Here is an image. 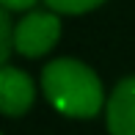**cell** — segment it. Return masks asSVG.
Here are the masks:
<instances>
[{"mask_svg": "<svg viewBox=\"0 0 135 135\" xmlns=\"http://www.w3.org/2000/svg\"><path fill=\"white\" fill-rule=\"evenodd\" d=\"M61 20L55 11H28L14 22V52L22 58H41L58 44Z\"/></svg>", "mask_w": 135, "mask_h": 135, "instance_id": "cell-2", "label": "cell"}, {"mask_svg": "<svg viewBox=\"0 0 135 135\" xmlns=\"http://www.w3.org/2000/svg\"><path fill=\"white\" fill-rule=\"evenodd\" d=\"M11 11H0V58L3 64H8L11 52H14V22H11Z\"/></svg>", "mask_w": 135, "mask_h": 135, "instance_id": "cell-6", "label": "cell"}, {"mask_svg": "<svg viewBox=\"0 0 135 135\" xmlns=\"http://www.w3.org/2000/svg\"><path fill=\"white\" fill-rule=\"evenodd\" d=\"M6 11H33V6L39 0H0Z\"/></svg>", "mask_w": 135, "mask_h": 135, "instance_id": "cell-7", "label": "cell"}, {"mask_svg": "<svg viewBox=\"0 0 135 135\" xmlns=\"http://www.w3.org/2000/svg\"><path fill=\"white\" fill-rule=\"evenodd\" d=\"M105 124L110 135H135V77H124L110 91Z\"/></svg>", "mask_w": 135, "mask_h": 135, "instance_id": "cell-4", "label": "cell"}, {"mask_svg": "<svg viewBox=\"0 0 135 135\" xmlns=\"http://www.w3.org/2000/svg\"><path fill=\"white\" fill-rule=\"evenodd\" d=\"M33 99H36L33 80L22 69L3 64V69H0V108H3V113L11 119L25 116L33 108Z\"/></svg>", "mask_w": 135, "mask_h": 135, "instance_id": "cell-3", "label": "cell"}, {"mask_svg": "<svg viewBox=\"0 0 135 135\" xmlns=\"http://www.w3.org/2000/svg\"><path fill=\"white\" fill-rule=\"evenodd\" d=\"M47 102L66 119H94L105 110V88L97 72L77 58H55L41 72Z\"/></svg>", "mask_w": 135, "mask_h": 135, "instance_id": "cell-1", "label": "cell"}, {"mask_svg": "<svg viewBox=\"0 0 135 135\" xmlns=\"http://www.w3.org/2000/svg\"><path fill=\"white\" fill-rule=\"evenodd\" d=\"M55 14H85V11L99 8L105 0H44Z\"/></svg>", "mask_w": 135, "mask_h": 135, "instance_id": "cell-5", "label": "cell"}]
</instances>
